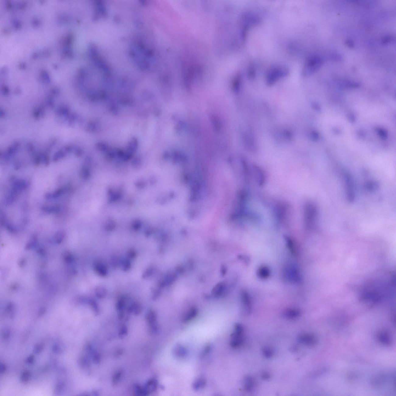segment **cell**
<instances>
[{
	"label": "cell",
	"instance_id": "6da1fadb",
	"mask_svg": "<svg viewBox=\"0 0 396 396\" xmlns=\"http://www.w3.org/2000/svg\"><path fill=\"white\" fill-rule=\"evenodd\" d=\"M323 59L318 54H312L308 57L303 67L302 74L304 76L312 75L317 72L322 65Z\"/></svg>",
	"mask_w": 396,
	"mask_h": 396
},
{
	"label": "cell",
	"instance_id": "7a4b0ae2",
	"mask_svg": "<svg viewBox=\"0 0 396 396\" xmlns=\"http://www.w3.org/2000/svg\"><path fill=\"white\" fill-rule=\"evenodd\" d=\"M318 208L314 203L307 202L304 207V224L308 229H313L315 225L318 217Z\"/></svg>",
	"mask_w": 396,
	"mask_h": 396
},
{
	"label": "cell",
	"instance_id": "3957f363",
	"mask_svg": "<svg viewBox=\"0 0 396 396\" xmlns=\"http://www.w3.org/2000/svg\"><path fill=\"white\" fill-rule=\"evenodd\" d=\"M289 70L282 65H276L267 72L266 81L268 85H272L277 81L286 77L289 74Z\"/></svg>",
	"mask_w": 396,
	"mask_h": 396
},
{
	"label": "cell",
	"instance_id": "277c9868",
	"mask_svg": "<svg viewBox=\"0 0 396 396\" xmlns=\"http://www.w3.org/2000/svg\"><path fill=\"white\" fill-rule=\"evenodd\" d=\"M284 273L286 280L291 283L297 284L301 283L302 277L300 270L294 265H287L285 269Z\"/></svg>",
	"mask_w": 396,
	"mask_h": 396
},
{
	"label": "cell",
	"instance_id": "5b68a950",
	"mask_svg": "<svg viewBox=\"0 0 396 396\" xmlns=\"http://www.w3.org/2000/svg\"><path fill=\"white\" fill-rule=\"evenodd\" d=\"M346 198L349 202H352L355 199V189L352 176L349 173L344 175Z\"/></svg>",
	"mask_w": 396,
	"mask_h": 396
},
{
	"label": "cell",
	"instance_id": "8992f818",
	"mask_svg": "<svg viewBox=\"0 0 396 396\" xmlns=\"http://www.w3.org/2000/svg\"><path fill=\"white\" fill-rule=\"evenodd\" d=\"M243 330L240 327H235L234 332L231 335V346L233 348H240L243 344L244 337L243 335Z\"/></svg>",
	"mask_w": 396,
	"mask_h": 396
},
{
	"label": "cell",
	"instance_id": "52a82bcc",
	"mask_svg": "<svg viewBox=\"0 0 396 396\" xmlns=\"http://www.w3.org/2000/svg\"><path fill=\"white\" fill-rule=\"evenodd\" d=\"M178 275L175 271L168 273L159 280V286L161 287H163L170 285L177 279Z\"/></svg>",
	"mask_w": 396,
	"mask_h": 396
},
{
	"label": "cell",
	"instance_id": "ba28073f",
	"mask_svg": "<svg viewBox=\"0 0 396 396\" xmlns=\"http://www.w3.org/2000/svg\"><path fill=\"white\" fill-rule=\"evenodd\" d=\"M241 298L245 311L249 314L252 311L251 300L250 295L247 292L243 290L241 293Z\"/></svg>",
	"mask_w": 396,
	"mask_h": 396
},
{
	"label": "cell",
	"instance_id": "9c48e42d",
	"mask_svg": "<svg viewBox=\"0 0 396 396\" xmlns=\"http://www.w3.org/2000/svg\"><path fill=\"white\" fill-rule=\"evenodd\" d=\"M299 341L302 344L308 346L314 345L317 343V339L314 336L310 334H302L299 336Z\"/></svg>",
	"mask_w": 396,
	"mask_h": 396
},
{
	"label": "cell",
	"instance_id": "30bf717a",
	"mask_svg": "<svg viewBox=\"0 0 396 396\" xmlns=\"http://www.w3.org/2000/svg\"><path fill=\"white\" fill-rule=\"evenodd\" d=\"M173 353L175 356L179 359L185 358L188 354L187 350L184 346L181 344L176 345L174 346Z\"/></svg>",
	"mask_w": 396,
	"mask_h": 396
},
{
	"label": "cell",
	"instance_id": "8fae6325",
	"mask_svg": "<svg viewBox=\"0 0 396 396\" xmlns=\"http://www.w3.org/2000/svg\"><path fill=\"white\" fill-rule=\"evenodd\" d=\"M94 269L95 271L101 277H106L109 271L106 265L100 262H96L94 264Z\"/></svg>",
	"mask_w": 396,
	"mask_h": 396
},
{
	"label": "cell",
	"instance_id": "7c38bea8",
	"mask_svg": "<svg viewBox=\"0 0 396 396\" xmlns=\"http://www.w3.org/2000/svg\"><path fill=\"white\" fill-rule=\"evenodd\" d=\"M226 286L224 283H217L213 288L211 291L212 296L215 297H218L221 296L223 293L225 291Z\"/></svg>",
	"mask_w": 396,
	"mask_h": 396
},
{
	"label": "cell",
	"instance_id": "4fadbf2b",
	"mask_svg": "<svg viewBox=\"0 0 396 396\" xmlns=\"http://www.w3.org/2000/svg\"><path fill=\"white\" fill-rule=\"evenodd\" d=\"M197 314L198 310L196 307H191L184 315L182 321L185 323L191 321L197 316Z\"/></svg>",
	"mask_w": 396,
	"mask_h": 396
},
{
	"label": "cell",
	"instance_id": "5bb4252c",
	"mask_svg": "<svg viewBox=\"0 0 396 396\" xmlns=\"http://www.w3.org/2000/svg\"><path fill=\"white\" fill-rule=\"evenodd\" d=\"M73 148L72 146H68L61 149L55 154L54 155L53 160L54 162H57L61 159L64 157L69 152L72 150Z\"/></svg>",
	"mask_w": 396,
	"mask_h": 396
},
{
	"label": "cell",
	"instance_id": "9a60e30c",
	"mask_svg": "<svg viewBox=\"0 0 396 396\" xmlns=\"http://www.w3.org/2000/svg\"><path fill=\"white\" fill-rule=\"evenodd\" d=\"M257 275L259 278L262 280H265L270 276V269L266 266H261L257 270Z\"/></svg>",
	"mask_w": 396,
	"mask_h": 396
},
{
	"label": "cell",
	"instance_id": "2e32d148",
	"mask_svg": "<svg viewBox=\"0 0 396 396\" xmlns=\"http://www.w3.org/2000/svg\"><path fill=\"white\" fill-rule=\"evenodd\" d=\"M300 314V312L297 309L290 308L287 309L283 313V317L289 319L297 318Z\"/></svg>",
	"mask_w": 396,
	"mask_h": 396
},
{
	"label": "cell",
	"instance_id": "e0dca14e",
	"mask_svg": "<svg viewBox=\"0 0 396 396\" xmlns=\"http://www.w3.org/2000/svg\"><path fill=\"white\" fill-rule=\"evenodd\" d=\"M256 383L254 378L250 377H246L244 381V388L248 392H251L254 389Z\"/></svg>",
	"mask_w": 396,
	"mask_h": 396
},
{
	"label": "cell",
	"instance_id": "ac0fdd59",
	"mask_svg": "<svg viewBox=\"0 0 396 396\" xmlns=\"http://www.w3.org/2000/svg\"><path fill=\"white\" fill-rule=\"evenodd\" d=\"M142 307L139 303L136 302L131 303L127 308L128 313H131L135 315H138L141 312Z\"/></svg>",
	"mask_w": 396,
	"mask_h": 396
},
{
	"label": "cell",
	"instance_id": "d6986e66",
	"mask_svg": "<svg viewBox=\"0 0 396 396\" xmlns=\"http://www.w3.org/2000/svg\"><path fill=\"white\" fill-rule=\"evenodd\" d=\"M206 381L203 377H199L195 380L192 384V388L195 391L203 389L206 386Z\"/></svg>",
	"mask_w": 396,
	"mask_h": 396
},
{
	"label": "cell",
	"instance_id": "ffe728a7",
	"mask_svg": "<svg viewBox=\"0 0 396 396\" xmlns=\"http://www.w3.org/2000/svg\"><path fill=\"white\" fill-rule=\"evenodd\" d=\"M55 114L57 116L61 117H64L66 119L67 117L69 115V109L68 106L65 105H62L60 106L57 109L56 112H55Z\"/></svg>",
	"mask_w": 396,
	"mask_h": 396
},
{
	"label": "cell",
	"instance_id": "44dd1931",
	"mask_svg": "<svg viewBox=\"0 0 396 396\" xmlns=\"http://www.w3.org/2000/svg\"><path fill=\"white\" fill-rule=\"evenodd\" d=\"M284 238L286 245H287L288 248L289 249L290 252L293 255H295L296 253V249H295V246L294 242L293 241V239L287 236H285Z\"/></svg>",
	"mask_w": 396,
	"mask_h": 396
},
{
	"label": "cell",
	"instance_id": "7402d4cb",
	"mask_svg": "<svg viewBox=\"0 0 396 396\" xmlns=\"http://www.w3.org/2000/svg\"><path fill=\"white\" fill-rule=\"evenodd\" d=\"M138 147V141L136 137L132 138L128 144L127 147V151L130 153L133 154L136 151Z\"/></svg>",
	"mask_w": 396,
	"mask_h": 396
},
{
	"label": "cell",
	"instance_id": "603a6c76",
	"mask_svg": "<svg viewBox=\"0 0 396 396\" xmlns=\"http://www.w3.org/2000/svg\"><path fill=\"white\" fill-rule=\"evenodd\" d=\"M95 294L98 298L99 299H103L106 297L107 294V291L106 289L104 286H98L95 289Z\"/></svg>",
	"mask_w": 396,
	"mask_h": 396
},
{
	"label": "cell",
	"instance_id": "cb8c5ba5",
	"mask_svg": "<svg viewBox=\"0 0 396 396\" xmlns=\"http://www.w3.org/2000/svg\"><path fill=\"white\" fill-rule=\"evenodd\" d=\"M87 301L88 304L91 306L95 314L96 315L99 314V312H100V309H99V305H98V303L97 302L96 300L93 299L89 298L88 299V300Z\"/></svg>",
	"mask_w": 396,
	"mask_h": 396
},
{
	"label": "cell",
	"instance_id": "d4e9b609",
	"mask_svg": "<svg viewBox=\"0 0 396 396\" xmlns=\"http://www.w3.org/2000/svg\"><path fill=\"white\" fill-rule=\"evenodd\" d=\"M126 301V299L124 297H121L118 300L116 303V308L118 311H125Z\"/></svg>",
	"mask_w": 396,
	"mask_h": 396
},
{
	"label": "cell",
	"instance_id": "484cf974",
	"mask_svg": "<svg viewBox=\"0 0 396 396\" xmlns=\"http://www.w3.org/2000/svg\"><path fill=\"white\" fill-rule=\"evenodd\" d=\"M120 266L122 270L125 272L129 271L131 267V263L130 260L128 258L122 259L121 260Z\"/></svg>",
	"mask_w": 396,
	"mask_h": 396
},
{
	"label": "cell",
	"instance_id": "4316f807",
	"mask_svg": "<svg viewBox=\"0 0 396 396\" xmlns=\"http://www.w3.org/2000/svg\"><path fill=\"white\" fill-rule=\"evenodd\" d=\"M33 114V116L35 118L39 119L41 117L44 116L45 114V109L43 106H37L34 109Z\"/></svg>",
	"mask_w": 396,
	"mask_h": 396
},
{
	"label": "cell",
	"instance_id": "83f0119b",
	"mask_svg": "<svg viewBox=\"0 0 396 396\" xmlns=\"http://www.w3.org/2000/svg\"><path fill=\"white\" fill-rule=\"evenodd\" d=\"M31 373L30 371L28 370H25L21 373L20 377V381L21 383L26 384L29 381L31 378Z\"/></svg>",
	"mask_w": 396,
	"mask_h": 396
},
{
	"label": "cell",
	"instance_id": "f1b7e54d",
	"mask_svg": "<svg viewBox=\"0 0 396 396\" xmlns=\"http://www.w3.org/2000/svg\"><path fill=\"white\" fill-rule=\"evenodd\" d=\"M65 387V383L63 381H59L55 385L54 392L56 394H62L64 390Z\"/></svg>",
	"mask_w": 396,
	"mask_h": 396
},
{
	"label": "cell",
	"instance_id": "f546056e",
	"mask_svg": "<svg viewBox=\"0 0 396 396\" xmlns=\"http://www.w3.org/2000/svg\"><path fill=\"white\" fill-rule=\"evenodd\" d=\"M99 124L97 122H90L87 125L86 130L90 132L96 131L99 128Z\"/></svg>",
	"mask_w": 396,
	"mask_h": 396
},
{
	"label": "cell",
	"instance_id": "4dcf8cb0",
	"mask_svg": "<svg viewBox=\"0 0 396 396\" xmlns=\"http://www.w3.org/2000/svg\"><path fill=\"white\" fill-rule=\"evenodd\" d=\"M96 147L99 150L103 152H109L112 149L107 144L102 142L97 144Z\"/></svg>",
	"mask_w": 396,
	"mask_h": 396
},
{
	"label": "cell",
	"instance_id": "1f68e13d",
	"mask_svg": "<svg viewBox=\"0 0 396 396\" xmlns=\"http://www.w3.org/2000/svg\"><path fill=\"white\" fill-rule=\"evenodd\" d=\"M155 272V269L153 267H149L142 274V277L144 279H147L151 277L154 273Z\"/></svg>",
	"mask_w": 396,
	"mask_h": 396
},
{
	"label": "cell",
	"instance_id": "d6a6232c",
	"mask_svg": "<svg viewBox=\"0 0 396 396\" xmlns=\"http://www.w3.org/2000/svg\"><path fill=\"white\" fill-rule=\"evenodd\" d=\"M121 260L118 256H113L110 261V264L112 267L113 268H116L120 266Z\"/></svg>",
	"mask_w": 396,
	"mask_h": 396
},
{
	"label": "cell",
	"instance_id": "836d02e7",
	"mask_svg": "<svg viewBox=\"0 0 396 396\" xmlns=\"http://www.w3.org/2000/svg\"><path fill=\"white\" fill-rule=\"evenodd\" d=\"M262 352L263 355L267 358H270L273 354V350L269 347H266L263 349Z\"/></svg>",
	"mask_w": 396,
	"mask_h": 396
},
{
	"label": "cell",
	"instance_id": "e575fe53",
	"mask_svg": "<svg viewBox=\"0 0 396 396\" xmlns=\"http://www.w3.org/2000/svg\"><path fill=\"white\" fill-rule=\"evenodd\" d=\"M366 187L369 190L374 191L377 189L378 184L377 182L371 181L368 182L366 184Z\"/></svg>",
	"mask_w": 396,
	"mask_h": 396
},
{
	"label": "cell",
	"instance_id": "d590c367",
	"mask_svg": "<svg viewBox=\"0 0 396 396\" xmlns=\"http://www.w3.org/2000/svg\"><path fill=\"white\" fill-rule=\"evenodd\" d=\"M11 332L10 329L8 327H5L3 329L2 332V337L4 340H7L10 337Z\"/></svg>",
	"mask_w": 396,
	"mask_h": 396
},
{
	"label": "cell",
	"instance_id": "8d00e7d4",
	"mask_svg": "<svg viewBox=\"0 0 396 396\" xmlns=\"http://www.w3.org/2000/svg\"><path fill=\"white\" fill-rule=\"evenodd\" d=\"M377 132L379 136L381 139L385 140L388 137V133L385 129H381V128H378L377 129Z\"/></svg>",
	"mask_w": 396,
	"mask_h": 396
},
{
	"label": "cell",
	"instance_id": "74e56055",
	"mask_svg": "<svg viewBox=\"0 0 396 396\" xmlns=\"http://www.w3.org/2000/svg\"><path fill=\"white\" fill-rule=\"evenodd\" d=\"M44 347V345L43 343H40L35 345L34 346L33 352L36 354H38L42 352L43 350Z\"/></svg>",
	"mask_w": 396,
	"mask_h": 396
},
{
	"label": "cell",
	"instance_id": "f35d334b",
	"mask_svg": "<svg viewBox=\"0 0 396 396\" xmlns=\"http://www.w3.org/2000/svg\"><path fill=\"white\" fill-rule=\"evenodd\" d=\"M152 293V299L153 300H156L160 296L161 290L159 289H154Z\"/></svg>",
	"mask_w": 396,
	"mask_h": 396
},
{
	"label": "cell",
	"instance_id": "ab89813d",
	"mask_svg": "<svg viewBox=\"0 0 396 396\" xmlns=\"http://www.w3.org/2000/svg\"><path fill=\"white\" fill-rule=\"evenodd\" d=\"M53 97L49 95L47 97L46 103L47 106L50 108H53L54 106V101Z\"/></svg>",
	"mask_w": 396,
	"mask_h": 396
},
{
	"label": "cell",
	"instance_id": "60d3db41",
	"mask_svg": "<svg viewBox=\"0 0 396 396\" xmlns=\"http://www.w3.org/2000/svg\"><path fill=\"white\" fill-rule=\"evenodd\" d=\"M52 350L54 353L57 354H59L60 353H61L62 350L60 346L58 344H54L53 346Z\"/></svg>",
	"mask_w": 396,
	"mask_h": 396
},
{
	"label": "cell",
	"instance_id": "b9f144b4",
	"mask_svg": "<svg viewBox=\"0 0 396 396\" xmlns=\"http://www.w3.org/2000/svg\"><path fill=\"white\" fill-rule=\"evenodd\" d=\"M211 350V347L210 345H207L205 347L203 350H202L201 353V356L204 357L207 355L210 352Z\"/></svg>",
	"mask_w": 396,
	"mask_h": 396
},
{
	"label": "cell",
	"instance_id": "7bdbcfd3",
	"mask_svg": "<svg viewBox=\"0 0 396 396\" xmlns=\"http://www.w3.org/2000/svg\"><path fill=\"white\" fill-rule=\"evenodd\" d=\"M34 359H35V357H34L33 355H31L26 358V362L28 364H32L34 362Z\"/></svg>",
	"mask_w": 396,
	"mask_h": 396
},
{
	"label": "cell",
	"instance_id": "ee69618b",
	"mask_svg": "<svg viewBox=\"0 0 396 396\" xmlns=\"http://www.w3.org/2000/svg\"><path fill=\"white\" fill-rule=\"evenodd\" d=\"M136 252L134 250H130L128 253V255L129 256V258L132 259L136 257Z\"/></svg>",
	"mask_w": 396,
	"mask_h": 396
},
{
	"label": "cell",
	"instance_id": "f6af8a7d",
	"mask_svg": "<svg viewBox=\"0 0 396 396\" xmlns=\"http://www.w3.org/2000/svg\"><path fill=\"white\" fill-rule=\"evenodd\" d=\"M7 371V367L4 363H2L0 364V373L1 374H4Z\"/></svg>",
	"mask_w": 396,
	"mask_h": 396
},
{
	"label": "cell",
	"instance_id": "bcb514c9",
	"mask_svg": "<svg viewBox=\"0 0 396 396\" xmlns=\"http://www.w3.org/2000/svg\"><path fill=\"white\" fill-rule=\"evenodd\" d=\"M227 269L226 266L224 265H221L220 269L221 274V276H224L225 275L226 273H227Z\"/></svg>",
	"mask_w": 396,
	"mask_h": 396
},
{
	"label": "cell",
	"instance_id": "7dc6e473",
	"mask_svg": "<svg viewBox=\"0 0 396 396\" xmlns=\"http://www.w3.org/2000/svg\"><path fill=\"white\" fill-rule=\"evenodd\" d=\"M345 43L347 46L350 47H353L355 45L354 41H353V40L350 39L346 40H345Z\"/></svg>",
	"mask_w": 396,
	"mask_h": 396
},
{
	"label": "cell",
	"instance_id": "c3c4849f",
	"mask_svg": "<svg viewBox=\"0 0 396 396\" xmlns=\"http://www.w3.org/2000/svg\"><path fill=\"white\" fill-rule=\"evenodd\" d=\"M348 118L349 122L351 123H354L356 122V116L354 114L350 113L348 115Z\"/></svg>",
	"mask_w": 396,
	"mask_h": 396
},
{
	"label": "cell",
	"instance_id": "681fc988",
	"mask_svg": "<svg viewBox=\"0 0 396 396\" xmlns=\"http://www.w3.org/2000/svg\"><path fill=\"white\" fill-rule=\"evenodd\" d=\"M111 112L114 114L116 115L119 113V109L116 106H113L111 108Z\"/></svg>",
	"mask_w": 396,
	"mask_h": 396
},
{
	"label": "cell",
	"instance_id": "f907efd6",
	"mask_svg": "<svg viewBox=\"0 0 396 396\" xmlns=\"http://www.w3.org/2000/svg\"><path fill=\"white\" fill-rule=\"evenodd\" d=\"M75 154L77 156H82L83 154V151L80 148H78L75 149Z\"/></svg>",
	"mask_w": 396,
	"mask_h": 396
},
{
	"label": "cell",
	"instance_id": "816d5d0a",
	"mask_svg": "<svg viewBox=\"0 0 396 396\" xmlns=\"http://www.w3.org/2000/svg\"><path fill=\"white\" fill-rule=\"evenodd\" d=\"M27 150L29 152H32L33 151V146L31 144H28L27 146Z\"/></svg>",
	"mask_w": 396,
	"mask_h": 396
},
{
	"label": "cell",
	"instance_id": "f5cc1de1",
	"mask_svg": "<svg viewBox=\"0 0 396 396\" xmlns=\"http://www.w3.org/2000/svg\"><path fill=\"white\" fill-rule=\"evenodd\" d=\"M262 377L264 380H268L270 378V375L267 373H263Z\"/></svg>",
	"mask_w": 396,
	"mask_h": 396
},
{
	"label": "cell",
	"instance_id": "db71d44e",
	"mask_svg": "<svg viewBox=\"0 0 396 396\" xmlns=\"http://www.w3.org/2000/svg\"><path fill=\"white\" fill-rule=\"evenodd\" d=\"M2 94H3L4 95L6 96V95H8L9 93V90L8 88H4V89H3V90L2 91Z\"/></svg>",
	"mask_w": 396,
	"mask_h": 396
},
{
	"label": "cell",
	"instance_id": "11a10c76",
	"mask_svg": "<svg viewBox=\"0 0 396 396\" xmlns=\"http://www.w3.org/2000/svg\"><path fill=\"white\" fill-rule=\"evenodd\" d=\"M5 113L4 112V111L1 110V112H0V116H1V117H4L5 116Z\"/></svg>",
	"mask_w": 396,
	"mask_h": 396
}]
</instances>
